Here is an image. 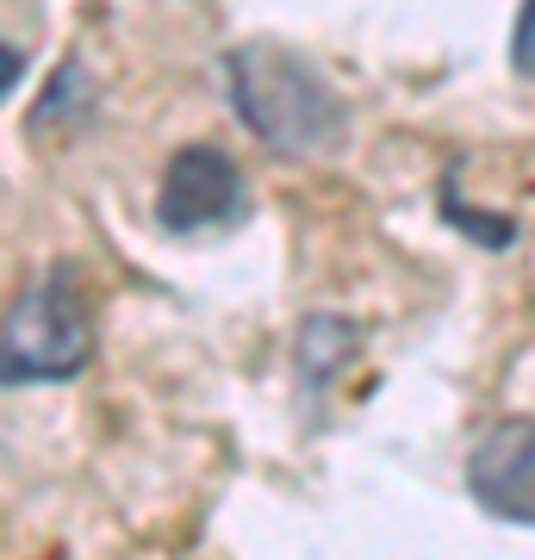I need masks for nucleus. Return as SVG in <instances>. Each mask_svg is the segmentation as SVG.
Here are the masks:
<instances>
[{
    "instance_id": "20e7f679",
    "label": "nucleus",
    "mask_w": 535,
    "mask_h": 560,
    "mask_svg": "<svg viewBox=\"0 0 535 560\" xmlns=\"http://www.w3.org/2000/svg\"><path fill=\"white\" fill-rule=\"evenodd\" d=\"M467 492L504 523H535V423H492L467 455Z\"/></svg>"
},
{
    "instance_id": "423d86ee",
    "label": "nucleus",
    "mask_w": 535,
    "mask_h": 560,
    "mask_svg": "<svg viewBox=\"0 0 535 560\" xmlns=\"http://www.w3.org/2000/svg\"><path fill=\"white\" fill-rule=\"evenodd\" d=\"M20 50H7V44H0V94H7V88H13V81H20Z\"/></svg>"
},
{
    "instance_id": "f257e3e1",
    "label": "nucleus",
    "mask_w": 535,
    "mask_h": 560,
    "mask_svg": "<svg viewBox=\"0 0 535 560\" xmlns=\"http://www.w3.org/2000/svg\"><path fill=\"white\" fill-rule=\"evenodd\" d=\"M231 101H237L243 125L287 156H324L349 131L337 88L299 50H280V44H243L231 57Z\"/></svg>"
},
{
    "instance_id": "39448f33",
    "label": "nucleus",
    "mask_w": 535,
    "mask_h": 560,
    "mask_svg": "<svg viewBox=\"0 0 535 560\" xmlns=\"http://www.w3.org/2000/svg\"><path fill=\"white\" fill-rule=\"evenodd\" d=\"M511 62L523 69V75L535 81V0L523 7V20H516V38H511Z\"/></svg>"
},
{
    "instance_id": "f03ea898",
    "label": "nucleus",
    "mask_w": 535,
    "mask_h": 560,
    "mask_svg": "<svg viewBox=\"0 0 535 560\" xmlns=\"http://www.w3.org/2000/svg\"><path fill=\"white\" fill-rule=\"evenodd\" d=\"M94 355V318L69 275H44L25 287L0 324V386L20 381H69Z\"/></svg>"
},
{
    "instance_id": "7ed1b4c3",
    "label": "nucleus",
    "mask_w": 535,
    "mask_h": 560,
    "mask_svg": "<svg viewBox=\"0 0 535 560\" xmlns=\"http://www.w3.org/2000/svg\"><path fill=\"white\" fill-rule=\"evenodd\" d=\"M237 206H243L237 162L224 156V150H212V143H194L162 175L156 219H162V231H206V224L237 219Z\"/></svg>"
}]
</instances>
